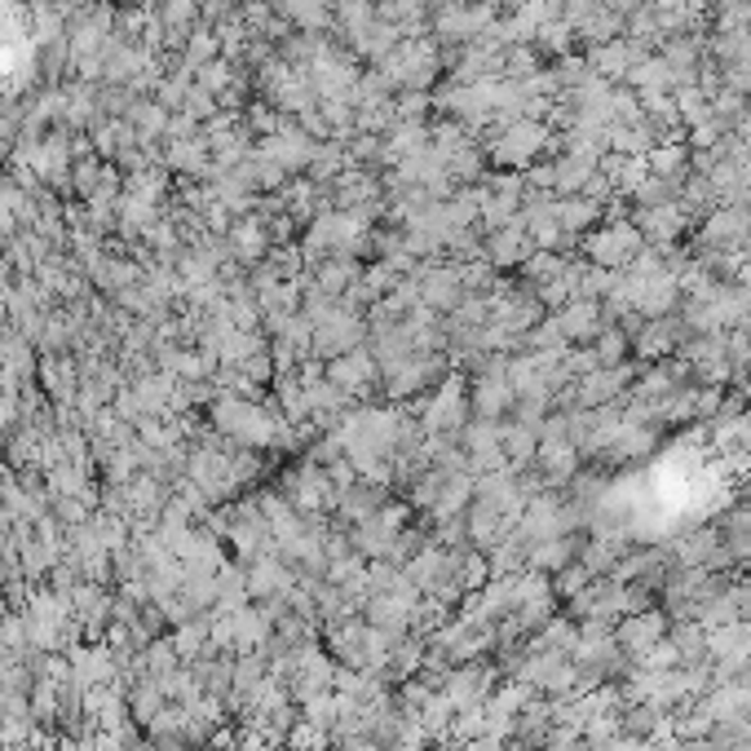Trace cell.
<instances>
[{"label": "cell", "instance_id": "5b68a950", "mask_svg": "<svg viewBox=\"0 0 751 751\" xmlns=\"http://www.w3.org/2000/svg\"><path fill=\"white\" fill-rule=\"evenodd\" d=\"M742 231H751V222L742 218V212H720V218L707 222V239L712 244H738Z\"/></svg>", "mask_w": 751, "mask_h": 751}, {"label": "cell", "instance_id": "3957f363", "mask_svg": "<svg viewBox=\"0 0 751 751\" xmlns=\"http://www.w3.org/2000/svg\"><path fill=\"white\" fill-rule=\"evenodd\" d=\"M646 58V49L641 45H623V40H614V45H601L597 54H592V71L597 75H632V67Z\"/></svg>", "mask_w": 751, "mask_h": 751}, {"label": "cell", "instance_id": "8992f818", "mask_svg": "<svg viewBox=\"0 0 751 751\" xmlns=\"http://www.w3.org/2000/svg\"><path fill=\"white\" fill-rule=\"evenodd\" d=\"M681 160H685V146H664V151H655V173L668 181L681 168Z\"/></svg>", "mask_w": 751, "mask_h": 751}, {"label": "cell", "instance_id": "52a82bcc", "mask_svg": "<svg viewBox=\"0 0 751 751\" xmlns=\"http://www.w3.org/2000/svg\"><path fill=\"white\" fill-rule=\"evenodd\" d=\"M636 5H641V0H610V14L614 10H636Z\"/></svg>", "mask_w": 751, "mask_h": 751}, {"label": "cell", "instance_id": "6da1fadb", "mask_svg": "<svg viewBox=\"0 0 751 751\" xmlns=\"http://www.w3.org/2000/svg\"><path fill=\"white\" fill-rule=\"evenodd\" d=\"M540 146H544V129L521 120V125H508V133L495 142V160L500 164H526Z\"/></svg>", "mask_w": 751, "mask_h": 751}, {"label": "cell", "instance_id": "7a4b0ae2", "mask_svg": "<svg viewBox=\"0 0 751 751\" xmlns=\"http://www.w3.org/2000/svg\"><path fill=\"white\" fill-rule=\"evenodd\" d=\"M636 231L632 226H610V231H601V235H592V244H588V257L592 261H601V266H623L632 253H636Z\"/></svg>", "mask_w": 751, "mask_h": 751}, {"label": "cell", "instance_id": "277c9868", "mask_svg": "<svg viewBox=\"0 0 751 751\" xmlns=\"http://www.w3.org/2000/svg\"><path fill=\"white\" fill-rule=\"evenodd\" d=\"M641 226H646L655 239H672L677 231H681V208L668 199V203H655V208H646L641 212Z\"/></svg>", "mask_w": 751, "mask_h": 751}]
</instances>
